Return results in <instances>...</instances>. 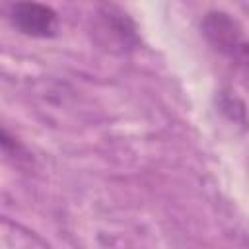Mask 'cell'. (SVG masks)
<instances>
[{
  "label": "cell",
  "mask_w": 249,
  "mask_h": 249,
  "mask_svg": "<svg viewBox=\"0 0 249 249\" xmlns=\"http://www.w3.org/2000/svg\"><path fill=\"white\" fill-rule=\"evenodd\" d=\"M200 29L206 41L249 78V35L243 25L228 12L210 10L204 14Z\"/></svg>",
  "instance_id": "1"
},
{
  "label": "cell",
  "mask_w": 249,
  "mask_h": 249,
  "mask_svg": "<svg viewBox=\"0 0 249 249\" xmlns=\"http://www.w3.org/2000/svg\"><path fill=\"white\" fill-rule=\"evenodd\" d=\"M10 21L12 25L27 35V37H54L58 31V16L56 12L39 2H18L10 6Z\"/></svg>",
  "instance_id": "2"
}]
</instances>
